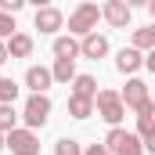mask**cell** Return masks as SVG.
Instances as JSON below:
<instances>
[{
	"label": "cell",
	"instance_id": "cell-1",
	"mask_svg": "<svg viewBox=\"0 0 155 155\" xmlns=\"http://www.w3.org/2000/svg\"><path fill=\"white\" fill-rule=\"evenodd\" d=\"M97 18H101V7L97 4H79L76 11L69 15V36H90L97 33Z\"/></svg>",
	"mask_w": 155,
	"mask_h": 155
},
{
	"label": "cell",
	"instance_id": "cell-11",
	"mask_svg": "<svg viewBox=\"0 0 155 155\" xmlns=\"http://www.w3.org/2000/svg\"><path fill=\"white\" fill-rule=\"evenodd\" d=\"M4 47H7V58H29L33 54V36L29 33H15Z\"/></svg>",
	"mask_w": 155,
	"mask_h": 155
},
{
	"label": "cell",
	"instance_id": "cell-22",
	"mask_svg": "<svg viewBox=\"0 0 155 155\" xmlns=\"http://www.w3.org/2000/svg\"><path fill=\"white\" fill-rule=\"evenodd\" d=\"M119 155H144V148H141V141H137L134 134H126V144H123Z\"/></svg>",
	"mask_w": 155,
	"mask_h": 155
},
{
	"label": "cell",
	"instance_id": "cell-5",
	"mask_svg": "<svg viewBox=\"0 0 155 155\" xmlns=\"http://www.w3.org/2000/svg\"><path fill=\"white\" fill-rule=\"evenodd\" d=\"M4 148H11V155H40V137L33 130L18 126V130L4 134Z\"/></svg>",
	"mask_w": 155,
	"mask_h": 155
},
{
	"label": "cell",
	"instance_id": "cell-4",
	"mask_svg": "<svg viewBox=\"0 0 155 155\" xmlns=\"http://www.w3.org/2000/svg\"><path fill=\"white\" fill-rule=\"evenodd\" d=\"M134 137L141 141L144 152H155V101H144L137 108V134Z\"/></svg>",
	"mask_w": 155,
	"mask_h": 155
},
{
	"label": "cell",
	"instance_id": "cell-25",
	"mask_svg": "<svg viewBox=\"0 0 155 155\" xmlns=\"http://www.w3.org/2000/svg\"><path fill=\"white\" fill-rule=\"evenodd\" d=\"M4 61H7V47L0 43V65H4Z\"/></svg>",
	"mask_w": 155,
	"mask_h": 155
},
{
	"label": "cell",
	"instance_id": "cell-15",
	"mask_svg": "<svg viewBox=\"0 0 155 155\" xmlns=\"http://www.w3.org/2000/svg\"><path fill=\"white\" fill-rule=\"evenodd\" d=\"M137 54L144 51H155V25H144V29H134V43H130Z\"/></svg>",
	"mask_w": 155,
	"mask_h": 155
},
{
	"label": "cell",
	"instance_id": "cell-8",
	"mask_svg": "<svg viewBox=\"0 0 155 155\" xmlns=\"http://www.w3.org/2000/svg\"><path fill=\"white\" fill-rule=\"evenodd\" d=\"M61 22H65V15L58 11V7H36V18H33V25H36L40 33H58L61 29Z\"/></svg>",
	"mask_w": 155,
	"mask_h": 155
},
{
	"label": "cell",
	"instance_id": "cell-17",
	"mask_svg": "<svg viewBox=\"0 0 155 155\" xmlns=\"http://www.w3.org/2000/svg\"><path fill=\"white\" fill-rule=\"evenodd\" d=\"M69 116H72V119H90V116H94V101L72 97V94H69Z\"/></svg>",
	"mask_w": 155,
	"mask_h": 155
},
{
	"label": "cell",
	"instance_id": "cell-10",
	"mask_svg": "<svg viewBox=\"0 0 155 155\" xmlns=\"http://www.w3.org/2000/svg\"><path fill=\"white\" fill-rule=\"evenodd\" d=\"M25 87H29L33 94H47V87H51V69H43V65H29V72H25Z\"/></svg>",
	"mask_w": 155,
	"mask_h": 155
},
{
	"label": "cell",
	"instance_id": "cell-16",
	"mask_svg": "<svg viewBox=\"0 0 155 155\" xmlns=\"http://www.w3.org/2000/svg\"><path fill=\"white\" fill-rule=\"evenodd\" d=\"M76 79V61H58L51 65V83H72Z\"/></svg>",
	"mask_w": 155,
	"mask_h": 155
},
{
	"label": "cell",
	"instance_id": "cell-21",
	"mask_svg": "<svg viewBox=\"0 0 155 155\" xmlns=\"http://www.w3.org/2000/svg\"><path fill=\"white\" fill-rule=\"evenodd\" d=\"M11 36H15V18L11 15H0V43H7Z\"/></svg>",
	"mask_w": 155,
	"mask_h": 155
},
{
	"label": "cell",
	"instance_id": "cell-20",
	"mask_svg": "<svg viewBox=\"0 0 155 155\" xmlns=\"http://www.w3.org/2000/svg\"><path fill=\"white\" fill-rule=\"evenodd\" d=\"M54 155H83V148H79L72 137H61V141L54 144Z\"/></svg>",
	"mask_w": 155,
	"mask_h": 155
},
{
	"label": "cell",
	"instance_id": "cell-18",
	"mask_svg": "<svg viewBox=\"0 0 155 155\" xmlns=\"http://www.w3.org/2000/svg\"><path fill=\"white\" fill-rule=\"evenodd\" d=\"M11 130H18V112L15 105H0V134H11Z\"/></svg>",
	"mask_w": 155,
	"mask_h": 155
},
{
	"label": "cell",
	"instance_id": "cell-12",
	"mask_svg": "<svg viewBox=\"0 0 155 155\" xmlns=\"http://www.w3.org/2000/svg\"><path fill=\"white\" fill-rule=\"evenodd\" d=\"M54 58H58V61H76V58H79V40L54 36Z\"/></svg>",
	"mask_w": 155,
	"mask_h": 155
},
{
	"label": "cell",
	"instance_id": "cell-14",
	"mask_svg": "<svg viewBox=\"0 0 155 155\" xmlns=\"http://www.w3.org/2000/svg\"><path fill=\"white\" fill-rule=\"evenodd\" d=\"M94 94H97V79L94 76H76L72 79V97H87V101H94Z\"/></svg>",
	"mask_w": 155,
	"mask_h": 155
},
{
	"label": "cell",
	"instance_id": "cell-19",
	"mask_svg": "<svg viewBox=\"0 0 155 155\" xmlns=\"http://www.w3.org/2000/svg\"><path fill=\"white\" fill-rule=\"evenodd\" d=\"M15 97H18V83L0 76V105H15Z\"/></svg>",
	"mask_w": 155,
	"mask_h": 155
},
{
	"label": "cell",
	"instance_id": "cell-7",
	"mask_svg": "<svg viewBox=\"0 0 155 155\" xmlns=\"http://www.w3.org/2000/svg\"><path fill=\"white\" fill-rule=\"evenodd\" d=\"M119 101H123V108H134V112H137L144 101H152V97H148V83H144V79H126V90L119 94Z\"/></svg>",
	"mask_w": 155,
	"mask_h": 155
},
{
	"label": "cell",
	"instance_id": "cell-13",
	"mask_svg": "<svg viewBox=\"0 0 155 155\" xmlns=\"http://www.w3.org/2000/svg\"><path fill=\"white\" fill-rule=\"evenodd\" d=\"M141 65H144V54H137L134 47H123V51H119V58H116V69L123 72V76H126V72H137Z\"/></svg>",
	"mask_w": 155,
	"mask_h": 155
},
{
	"label": "cell",
	"instance_id": "cell-2",
	"mask_svg": "<svg viewBox=\"0 0 155 155\" xmlns=\"http://www.w3.org/2000/svg\"><path fill=\"white\" fill-rule=\"evenodd\" d=\"M94 112L105 119L108 126H119V119L126 116V108L119 101V90H97L94 94Z\"/></svg>",
	"mask_w": 155,
	"mask_h": 155
},
{
	"label": "cell",
	"instance_id": "cell-3",
	"mask_svg": "<svg viewBox=\"0 0 155 155\" xmlns=\"http://www.w3.org/2000/svg\"><path fill=\"white\" fill-rule=\"evenodd\" d=\"M47 116H51V97L47 94H29V101H25V108H22L18 119H25V130L36 134L40 126L47 123Z\"/></svg>",
	"mask_w": 155,
	"mask_h": 155
},
{
	"label": "cell",
	"instance_id": "cell-23",
	"mask_svg": "<svg viewBox=\"0 0 155 155\" xmlns=\"http://www.w3.org/2000/svg\"><path fill=\"white\" fill-rule=\"evenodd\" d=\"M22 7H25V0H0V15H11L15 18Z\"/></svg>",
	"mask_w": 155,
	"mask_h": 155
},
{
	"label": "cell",
	"instance_id": "cell-6",
	"mask_svg": "<svg viewBox=\"0 0 155 155\" xmlns=\"http://www.w3.org/2000/svg\"><path fill=\"white\" fill-rule=\"evenodd\" d=\"M130 15H134V7H130L126 0H105V4H101V18H105L108 25H116V29H126V25H130Z\"/></svg>",
	"mask_w": 155,
	"mask_h": 155
},
{
	"label": "cell",
	"instance_id": "cell-9",
	"mask_svg": "<svg viewBox=\"0 0 155 155\" xmlns=\"http://www.w3.org/2000/svg\"><path fill=\"white\" fill-rule=\"evenodd\" d=\"M79 54L83 58H105L108 54V36H101V33H90V36H83L79 40Z\"/></svg>",
	"mask_w": 155,
	"mask_h": 155
},
{
	"label": "cell",
	"instance_id": "cell-26",
	"mask_svg": "<svg viewBox=\"0 0 155 155\" xmlns=\"http://www.w3.org/2000/svg\"><path fill=\"white\" fill-rule=\"evenodd\" d=\"M0 148H4V134H0Z\"/></svg>",
	"mask_w": 155,
	"mask_h": 155
},
{
	"label": "cell",
	"instance_id": "cell-24",
	"mask_svg": "<svg viewBox=\"0 0 155 155\" xmlns=\"http://www.w3.org/2000/svg\"><path fill=\"white\" fill-rule=\"evenodd\" d=\"M83 155H108V152H105L101 144H90V148H87V152H83Z\"/></svg>",
	"mask_w": 155,
	"mask_h": 155
}]
</instances>
